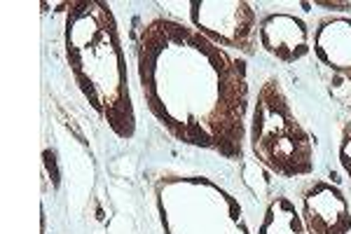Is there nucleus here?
I'll list each match as a JSON object with an SVG mask.
<instances>
[{
  "instance_id": "obj_1",
  "label": "nucleus",
  "mask_w": 351,
  "mask_h": 234,
  "mask_svg": "<svg viewBox=\"0 0 351 234\" xmlns=\"http://www.w3.org/2000/svg\"><path fill=\"white\" fill-rule=\"evenodd\" d=\"M136 75L152 117L178 143L243 159L251 84L241 56L185 21L155 12L136 36Z\"/></svg>"
},
{
  "instance_id": "obj_2",
  "label": "nucleus",
  "mask_w": 351,
  "mask_h": 234,
  "mask_svg": "<svg viewBox=\"0 0 351 234\" xmlns=\"http://www.w3.org/2000/svg\"><path fill=\"white\" fill-rule=\"evenodd\" d=\"M64 52L84 104L122 141L136 134L127 56L108 3L73 0L64 5Z\"/></svg>"
},
{
  "instance_id": "obj_3",
  "label": "nucleus",
  "mask_w": 351,
  "mask_h": 234,
  "mask_svg": "<svg viewBox=\"0 0 351 234\" xmlns=\"http://www.w3.org/2000/svg\"><path fill=\"white\" fill-rule=\"evenodd\" d=\"M248 143L258 164L279 178H302L314 174V141L295 115L284 84L276 75L260 84L251 106Z\"/></svg>"
},
{
  "instance_id": "obj_4",
  "label": "nucleus",
  "mask_w": 351,
  "mask_h": 234,
  "mask_svg": "<svg viewBox=\"0 0 351 234\" xmlns=\"http://www.w3.org/2000/svg\"><path fill=\"white\" fill-rule=\"evenodd\" d=\"M155 209L164 234H253L239 199L206 176H160Z\"/></svg>"
},
{
  "instance_id": "obj_5",
  "label": "nucleus",
  "mask_w": 351,
  "mask_h": 234,
  "mask_svg": "<svg viewBox=\"0 0 351 234\" xmlns=\"http://www.w3.org/2000/svg\"><path fill=\"white\" fill-rule=\"evenodd\" d=\"M190 26L225 49L251 56L258 47V14L243 0H190Z\"/></svg>"
},
{
  "instance_id": "obj_6",
  "label": "nucleus",
  "mask_w": 351,
  "mask_h": 234,
  "mask_svg": "<svg viewBox=\"0 0 351 234\" xmlns=\"http://www.w3.org/2000/svg\"><path fill=\"white\" fill-rule=\"evenodd\" d=\"M300 218L307 234H351L349 199L328 180H311L302 190Z\"/></svg>"
},
{
  "instance_id": "obj_7",
  "label": "nucleus",
  "mask_w": 351,
  "mask_h": 234,
  "mask_svg": "<svg viewBox=\"0 0 351 234\" xmlns=\"http://www.w3.org/2000/svg\"><path fill=\"white\" fill-rule=\"evenodd\" d=\"M260 47L281 64H295L311 52L307 21L288 12H269L258 24Z\"/></svg>"
},
{
  "instance_id": "obj_8",
  "label": "nucleus",
  "mask_w": 351,
  "mask_h": 234,
  "mask_svg": "<svg viewBox=\"0 0 351 234\" xmlns=\"http://www.w3.org/2000/svg\"><path fill=\"white\" fill-rule=\"evenodd\" d=\"M311 49L324 71L351 87V19L324 16L314 28Z\"/></svg>"
},
{
  "instance_id": "obj_9",
  "label": "nucleus",
  "mask_w": 351,
  "mask_h": 234,
  "mask_svg": "<svg viewBox=\"0 0 351 234\" xmlns=\"http://www.w3.org/2000/svg\"><path fill=\"white\" fill-rule=\"evenodd\" d=\"M256 234H307L300 209L288 197H271L265 207Z\"/></svg>"
},
{
  "instance_id": "obj_10",
  "label": "nucleus",
  "mask_w": 351,
  "mask_h": 234,
  "mask_svg": "<svg viewBox=\"0 0 351 234\" xmlns=\"http://www.w3.org/2000/svg\"><path fill=\"white\" fill-rule=\"evenodd\" d=\"M337 157H339V167L344 169V174H347L351 180V122H344L342 127H339Z\"/></svg>"
},
{
  "instance_id": "obj_11",
  "label": "nucleus",
  "mask_w": 351,
  "mask_h": 234,
  "mask_svg": "<svg viewBox=\"0 0 351 234\" xmlns=\"http://www.w3.org/2000/svg\"><path fill=\"white\" fill-rule=\"evenodd\" d=\"M319 8H328L332 10V12H337V10H351V3H316Z\"/></svg>"
}]
</instances>
